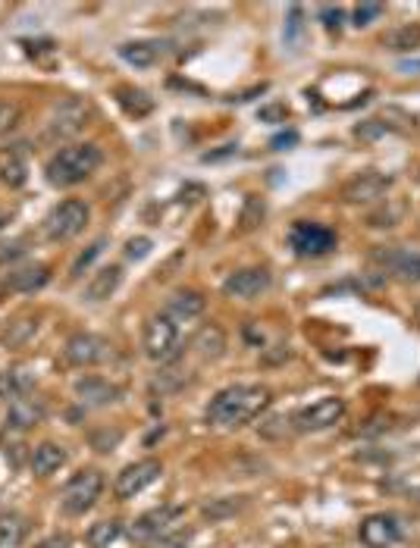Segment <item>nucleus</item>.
<instances>
[{"mask_svg": "<svg viewBox=\"0 0 420 548\" xmlns=\"http://www.w3.org/2000/svg\"><path fill=\"white\" fill-rule=\"evenodd\" d=\"M273 404V392L261 383H236L220 389L210 398L204 420L207 426L217 430H242V426L254 423Z\"/></svg>", "mask_w": 420, "mask_h": 548, "instance_id": "1", "label": "nucleus"}, {"mask_svg": "<svg viewBox=\"0 0 420 548\" xmlns=\"http://www.w3.org/2000/svg\"><path fill=\"white\" fill-rule=\"evenodd\" d=\"M101 163H104V151L98 145H91V141H85V145H66L48 160L44 176H48L54 188H73L95 176Z\"/></svg>", "mask_w": 420, "mask_h": 548, "instance_id": "2", "label": "nucleus"}, {"mask_svg": "<svg viewBox=\"0 0 420 548\" xmlns=\"http://www.w3.org/2000/svg\"><path fill=\"white\" fill-rule=\"evenodd\" d=\"M104 486H107V480H104V473L98 467H85V470L73 473L69 476V483L63 486V492H60V511L66 517L88 514L91 508L98 505V498L104 495Z\"/></svg>", "mask_w": 420, "mask_h": 548, "instance_id": "3", "label": "nucleus"}, {"mask_svg": "<svg viewBox=\"0 0 420 548\" xmlns=\"http://www.w3.org/2000/svg\"><path fill=\"white\" fill-rule=\"evenodd\" d=\"M142 345H145V354L151 357L154 364H173L176 357L182 354L179 323L173 317H167V314L148 317L145 332H142Z\"/></svg>", "mask_w": 420, "mask_h": 548, "instance_id": "4", "label": "nucleus"}, {"mask_svg": "<svg viewBox=\"0 0 420 548\" xmlns=\"http://www.w3.org/2000/svg\"><path fill=\"white\" fill-rule=\"evenodd\" d=\"M339 245V235L336 229L323 226V223H314V220H298L292 223L289 229V248L298 254V257H326L333 254Z\"/></svg>", "mask_w": 420, "mask_h": 548, "instance_id": "5", "label": "nucleus"}, {"mask_svg": "<svg viewBox=\"0 0 420 548\" xmlns=\"http://www.w3.org/2000/svg\"><path fill=\"white\" fill-rule=\"evenodd\" d=\"M348 411V404L345 398L339 395H326L314 404H308V408H298L289 423H292V430L295 433H323V430H330V426H336Z\"/></svg>", "mask_w": 420, "mask_h": 548, "instance_id": "6", "label": "nucleus"}, {"mask_svg": "<svg viewBox=\"0 0 420 548\" xmlns=\"http://www.w3.org/2000/svg\"><path fill=\"white\" fill-rule=\"evenodd\" d=\"M91 220V207L79 198H69V201H60L51 213L48 220H44V235L51 238V242H69V238H76Z\"/></svg>", "mask_w": 420, "mask_h": 548, "instance_id": "7", "label": "nucleus"}, {"mask_svg": "<svg viewBox=\"0 0 420 548\" xmlns=\"http://www.w3.org/2000/svg\"><path fill=\"white\" fill-rule=\"evenodd\" d=\"M358 539L364 548H392L405 539V520L392 511H377L361 520Z\"/></svg>", "mask_w": 420, "mask_h": 548, "instance_id": "8", "label": "nucleus"}, {"mask_svg": "<svg viewBox=\"0 0 420 548\" xmlns=\"http://www.w3.org/2000/svg\"><path fill=\"white\" fill-rule=\"evenodd\" d=\"M163 476V464L157 458H145V461H135L129 467H123L116 473L113 480V495L120 498V502H129V498L142 495L148 486H154Z\"/></svg>", "mask_w": 420, "mask_h": 548, "instance_id": "9", "label": "nucleus"}, {"mask_svg": "<svg viewBox=\"0 0 420 548\" xmlns=\"http://www.w3.org/2000/svg\"><path fill=\"white\" fill-rule=\"evenodd\" d=\"M370 260L383 273H389L395 279H402V282H420V248L389 245V248H377V251H373Z\"/></svg>", "mask_w": 420, "mask_h": 548, "instance_id": "10", "label": "nucleus"}, {"mask_svg": "<svg viewBox=\"0 0 420 548\" xmlns=\"http://www.w3.org/2000/svg\"><path fill=\"white\" fill-rule=\"evenodd\" d=\"M63 357L73 367H98L113 361V345L101 336H91V332H76L63 345Z\"/></svg>", "mask_w": 420, "mask_h": 548, "instance_id": "11", "label": "nucleus"}, {"mask_svg": "<svg viewBox=\"0 0 420 548\" xmlns=\"http://www.w3.org/2000/svg\"><path fill=\"white\" fill-rule=\"evenodd\" d=\"M185 517V508L182 505H160V508H151L145 511L142 517H138L132 527H129V536L135 542H151V539H160L176 530V523Z\"/></svg>", "mask_w": 420, "mask_h": 548, "instance_id": "12", "label": "nucleus"}, {"mask_svg": "<svg viewBox=\"0 0 420 548\" xmlns=\"http://www.w3.org/2000/svg\"><path fill=\"white\" fill-rule=\"evenodd\" d=\"M88 116H91L88 104H82L79 98H66L57 104L54 116L48 119V126H44V138L51 141L73 138L76 132H82V126H88Z\"/></svg>", "mask_w": 420, "mask_h": 548, "instance_id": "13", "label": "nucleus"}, {"mask_svg": "<svg viewBox=\"0 0 420 548\" xmlns=\"http://www.w3.org/2000/svg\"><path fill=\"white\" fill-rule=\"evenodd\" d=\"M273 285V276L267 267H245V270H236L229 273L226 282H223V295L226 298H242V301H251V298H261L267 289Z\"/></svg>", "mask_w": 420, "mask_h": 548, "instance_id": "14", "label": "nucleus"}, {"mask_svg": "<svg viewBox=\"0 0 420 548\" xmlns=\"http://www.w3.org/2000/svg\"><path fill=\"white\" fill-rule=\"evenodd\" d=\"M73 392L82 408H110V404L123 398V389L104 376H79L73 383Z\"/></svg>", "mask_w": 420, "mask_h": 548, "instance_id": "15", "label": "nucleus"}, {"mask_svg": "<svg viewBox=\"0 0 420 548\" xmlns=\"http://www.w3.org/2000/svg\"><path fill=\"white\" fill-rule=\"evenodd\" d=\"M44 417H48V408H44V401H38L32 395L13 398L7 404V430H16V433L35 430L38 423H44Z\"/></svg>", "mask_w": 420, "mask_h": 548, "instance_id": "16", "label": "nucleus"}, {"mask_svg": "<svg viewBox=\"0 0 420 548\" xmlns=\"http://www.w3.org/2000/svg\"><path fill=\"white\" fill-rule=\"evenodd\" d=\"M389 185H392V179L383 173H361L342 188V198L352 204H373V201H383Z\"/></svg>", "mask_w": 420, "mask_h": 548, "instance_id": "17", "label": "nucleus"}, {"mask_svg": "<svg viewBox=\"0 0 420 548\" xmlns=\"http://www.w3.org/2000/svg\"><path fill=\"white\" fill-rule=\"evenodd\" d=\"M204 307H207V298L195 289H179L170 295L167 307H163V314L173 317L176 323H185V320H195L204 314Z\"/></svg>", "mask_w": 420, "mask_h": 548, "instance_id": "18", "label": "nucleus"}, {"mask_svg": "<svg viewBox=\"0 0 420 548\" xmlns=\"http://www.w3.org/2000/svg\"><path fill=\"white\" fill-rule=\"evenodd\" d=\"M120 57L129 66L148 69L157 60L167 57V44H163V41H126V44H120Z\"/></svg>", "mask_w": 420, "mask_h": 548, "instance_id": "19", "label": "nucleus"}, {"mask_svg": "<svg viewBox=\"0 0 420 548\" xmlns=\"http://www.w3.org/2000/svg\"><path fill=\"white\" fill-rule=\"evenodd\" d=\"M35 373L32 367H10V370H0V401H13V398H22L35 389Z\"/></svg>", "mask_w": 420, "mask_h": 548, "instance_id": "20", "label": "nucleus"}, {"mask_svg": "<svg viewBox=\"0 0 420 548\" xmlns=\"http://www.w3.org/2000/svg\"><path fill=\"white\" fill-rule=\"evenodd\" d=\"M51 282V267L48 264H29L7 273V289L10 292H38Z\"/></svg>", "mask_w": 420, "mask_h": 548, "instance_id": "21", "label": "nucleus"}, {"mask_svg": "<svg viewBox=\"0 0 420 548\" xmlns=\"http://www.w3.org/2000/svg\"><path fill=\"white\" fill-rule=\"evenodd\" d=\"M66 461H69V451H66L63 445H57V442H41V445H35V448H32V458H29L35 476H51V473H57Z\"/></svg>", "mask_w": 420, "mask_h": 548, "instance_id": "22", "label": "nucleus"}, {"mask_svg": "<svg viewBox=\"0 0 420 548\" xmlns=\"http://www.w3.org/2000/svg\"><path fill=\"white\" fill-rule=\"evenodd\" d=\"M120 282H123V267H101L95 276H91V282L85 285V292L82 298L91 301V304H98V301H107L116 289H120Z\"/></svg>", "mask_w": 420, "mask_h": 548, "instance_id": "23", "label": "nucleus"}, {"mask_svg": "<svg viewBox=\"0 0 420 548\" xmlns=\"http://www.w3.org/2000/svg\"><path fill=\"white\" fill-rule=\"evenodd\" d=\"M192 348L195 354L201 357V361H220V357L226 354V332L220 326H201L195 332V339H192Z\"/></svg>", "mask_w": 420, "mask_h": 548, "instance_id": "24", "label": "nucleus"}, {"mask_svg": "<svg viewBox=\"0 0 420 548\" xmlns=\"http://www.w3.org/2000/svg\"><path fill=\"white\" fill-rule=\"evenodd\" d=\"M29 530H32V523L26 514H19V511L0 514V548H19L29 539Z\"/></svg>", "mask_w": 420, "mask_h": 548, "instance_id": "25", "label": "nucleus"}, {"mask_svg": "<svg viewBox=\"0 0 420 548\" xmlns=\"http://www.w3.org/2000/svg\"><path fill=\"white\" fill-rule=\"evenodd\" d=\"M26 145H16L7 151L4 157V166H0V179H4L10 188H22L29 179V163H26V151H22Z\"/></svg>", "mask_w": 420, "mask_h": 548, "instance_id": "26", "label": "nucleus"}, {"mask_svg": "<svg viewBox=\"0 0 420 548\" xmlns=\"http://www.w3.org/2000/svg\"><path fill=\"white\" fill-rule=\"evenodd\" d=\"M116 101H120V107H123L129 116H135V119H142V116H148V113L154 110V101L148 98V94H145L142 88H129V85L116 88Z\"/></svg>", "mask_w": 420, "mask_h": 548, "instance_id": "27", "label": "nucleus"}, {"mask_svg": "<svg viewBox=\"0 0 420 548\" xmlns=\"http://www.w3.org/2000/svg\"><path fill=\"white\" fill-rule=\"evenodd\" d=\"M120 536H123V520H116V517L98 520L95 527L88 530V545L91 548H110Z\"/></svg>", "mask_w": 420, "mask_h": 548, "instance_id": "28", "label": "nucleus"}, {"mask_svg": "<svg viewBox=\"0 0 420 548\" xmlns=\"http://www.w3.org/2000/svg\"><path fill=\"white\" fill-rule=\"evenodd\" d=\"M383 44L395 54H405V51H417L420 47V29L417 26H405V29H395L383 38Z\"/></svg>", "mask_w": 420, "mask_h": 548, "instance_id": "29", "label": "nucleus"}, {"mask_svg": "<svg viewBox=\"0 0 420 548\" xmlns=\"http://www.w3.org/2000/svg\"><path fill=\"white\" fill-rule=\"evenodd\" d=\"M245 508V498H214V502H207L201 511H204V517H210V520H223V517H232V514H239Z\"/></svg>", "mask_w": 420, "mask_h": 548, "instance_id": "30", "label": "nucleus"}, {"mask_svg": "<svg viewBox=\"0 0 420 548\" xmlns=\"http://www.w3.org/2000/svg\"><path fill=\"white\" fill-rule=\"evenodd\" d=\"M301 16H305V7H289V19H286V29H283V38L286 44L292 47V51H298L301 44V35H305V22H301Z\"/></svg>", "mask_w": 420, "mask_h": 548, "instance_id": "31", "label": "nucleus"}, {"mask_svg": "<svg viewBox=\"0 0 420 548\" xmlns=\"http://www.w3.org/2000/svg\"><path fill=\"white\" fill-rule=\"evenodd\" d=\"M123 442V430H110V426H104V430H95L88 436V445L101 451V455H110V451H116V445Z\"/></svg>", "mask_w": 420, "mask_h": 548, "instance_id": "32", "label": "nucleus"}, {"mask_svg": "<svg viewBox=\"0 0 420 548\" xmlns=\"http://www.w3.org/2000/svg\"><path fill=\"white\" fill-rule=\"evenodd\" d=\"M107 248V238H98L95 245H88V251H82L79 257H76V264H73V270H69V276L73 279H79L91 264H95V257H101V251Z\"/></svg>", "mask_w": 420, "mask_h": 548, "instance_id": "33", "label": "nucleus"}, {"mask_svg": "<svg viewBox=\"0 0 420 548\" xmlns=\"http://www.w3.org/2000/svg\"><path fill=\"white\" fill-rule=\"evenodd\" d=\"M19 119H22V107L16 101L0 98V138H4L7 132H13L19 126Z\"/></svg>", "mask_w": 420, "mask_h": 548, "instance_id": "34", "label": "nucleus"}, {"mask_svg": "<svg viewBox=\"0 0 420 548\" xmlns=\"http://www.w3.org/2000/svg\"><path fill=\"white\" fill-rule=\"evenodd\" d=\"M29 254V242L26 238H10V242H0V267L16 264L19 257Z\"/></svg>", "mask_w": 420, "mask_h": 548, "instance_id": "35", "label": "nucleus"}, {"mask_svg": "<svg viewBox=\"0 0 420 548\" xmlns=\"http://www.w3.org/2000/svg\"><path fill=\"white\" fill-rule=\"evenodd\" d=\"M389 132H399V126H392V123H383V119H367V123L355 126V135L361 141H373V138H380V135H389Z\"/></svg>", "mask_w": 420, "mask_h": 548, "instance_id": "36", "label": "nucleus"}, {"mask_svg": "<svg viewBox=\"0 0 420 548\" xmlns=\"http://www.w3.org/2000/svg\"><path fill=\"white\" fill-rule=\"evenodd\" d=\"M386 13V4H358L355 10H352V26H358V29H367L373 19H380Z\"/></svg>", "mask_w": 420, "mask_h": 548, "instance_id": "37", "label": "nucleus"}, {"mask_svg": "<svg viewBox=\"0 0 420 548\" xmlns=\"http://www.w3.org/2000/svg\"><path fill=\"white\" fill-rule=\"evenodd\" d=\"M142 548H189V533H179V530H173V533H167V536H160V539H151V542H145Z\"/></svg>", "mask_w": 420, "mask_h": 548, "instance_id": "38", "label": "nucleus"}, {"mask_svg": "<svg viewBox=\"0 0 420 548\" xmlns=\"http://www.w3.org/2000/svg\"><path fill=\"white\" fill-rule=\"evenodd\" d=\"M320 19H323L326 32H339V29H342V7L323 4V7H320Z\"/></svg>", "mask_w": 420, "mask_h": 548, "instance_id": "39", "label": "nucleus"}, {"mask_svg": "<svg viewBox=\"0 0 420 548\" xmlns=\"http://www.w3.org/2000/svg\"><path fill=\"white\" fill-rule=\"evenodd\" d=\"M151 238H145V235H138V238H132V242L126 245V257L129 260H145L148 254H151Z\"/></svg>", "mask_w": 420, "mask_h": 548, "instance_id": "40", "label": "nucleus"}, {"mask_svg": "<svg viewBox=\"0 0 420 548\" xmlns=\"http://www.w3.org/2000/svg\"><path fill=\"white\" fill-rule=\"evenodd\" d=\"M35 548H73V539H69L66 533H57V536H48V539H41Z\"/></svg>", "mask_w": 420, "mask_h": 548, "instance_id": "41", "label": "nucleus"}, {"mask_svg": "<svg viewBox=\"0 0 420 548\" xmlns=\"http://www.w3.org/2000/svg\"><path fill=\"white\" fill-rule=\"evenodd\" d=\"M295 141H298V132H279V135L270 141V148H273V151H286V148L295 145Z\"/></svg>", "mask_w": 420, "mask_h": 548, "instance_id": "42", "label": "nucleus"}, {"mask_svg": "<svg viewBox=\"0 0 420 548\" xmlns=\"http://www.w3.org/2000/svg\"><path fill=\"white\" fill-rule=\"evenodd\" d=\"M286 116H289V110H286V107H279V104L261 110V119H279V123H286Z\"/></svg>", "mask_w": 420, "mask_h": 548, "instance_id": "43", "label": "nucleus"}, {"mask_svg": "<svg viewBox=\"0 0 420 548\" xmlns=\"http://www.w3.org/2000/svg\"><path fill=\"white\" fill-rule=\"evenodd\" d=\"M236 151H239V145H226L223 151H214V154H204L201 160H204V163H210V160H223V157H229V154H236Z\"/></svg>", "mask_w": 420, "mask_h": 548, "instance_id": "44", "label": "nucleus"}, {"mask_svg": "<svg viewBox=\"0 0 420 548\" xmlns=\"http://www.w3.org/2000/svg\"><path fill=\"white\" fill-rule=\"evenodd\" d=\"M414 323H417V326H420V301H417V304H414Z\"/></svg>", "mask_w": 420, "mask_h": 548, "instance_id": "45", "label": "nucleus"}, {"mask_svg": "<svg viewBox=\"0 0 420 548\" xmlns=\"http://www.w3.org/2000/svg\"><path fill=\"white\" fill-rule=\"evenodd\" d=\"M0 439H4V436H0Z\"/></svg>", "mask_w": 420, "mask_h": 548, "instance_id": "46", "label": "nucleus"}]
</instances>
